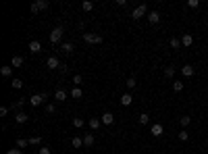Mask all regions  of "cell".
Returning a JSON list of instances; mask_svg holds the SVG:
<instances>
[{
	"label": "cell",
	"mask_w": 208,
	"mask_h": 154,
	"mask_svg": "<svg viewBox=\"0 0 208 154\" xmlns=\"http://www.w3.org/2000/svg\"><path fill=\"white\" fill-rule=\"evenodd\" d=\"M173 90L175 92H181V90H183V84H181V81H175V84H173Z\"/></svg>",
	"instance_id": "cell-36"
},
{
	"label": "cell",
	"mask_w": 208,
	"mask_h": 154,
	"mask_svg": "<svg viewBox=\"0 0 208 154\" xmlns=\"http://www.w3.org/2000/svg\"><path fill=\"white\" fill-rule=\"evenodd\" d=\"M0 73H2L4 77H11V73H13V67H11V65H7V67H2V69H0Z\"/></svg>",
	"instance_id": "cell-24"
},
{
	"label": "cell",
	"mask_w": 208,
	"mask_h": 154,
	"mask_svg": "<svg viewBox=\"0 0 208 154\" xmlns=\"http://www.w3.org/2000/svg\"><path fill=\"white\" fill-rule=\"evenodd\" d=\"M54 111H56V106H54V104H46V112H50V115H52Z\"/></svg>",
	"instance_id": "cell-39"
},
{
	"label": "cell",
	"mask_w": 208,
	"mask_h": 154,
	"mask_svg": "<svg viewBox=\"0 0 208 154\" xmlns=\"http://www.w3.org/2000/svg\"><path fill=\"white\" fill-rule=\"evenodd\" d=\"M71 144H73V148H81L83 146V138H73Z\"/></svg>",
	"instance_id": "cell-25"
},
{
	"label": "cell",
	"mask_w": 208,
	"mask_h": 154,
	"mask_svg": "<svg viewBox=\"0 0 208 154\" xmlns=\"http://www.w3.org/2000/svg\"><path fill=\"white\" fill-rule=\"evenodd\" d=\"M38 154H50V148L48 146H42L40 150H38Z\"/></svg>",
	"instance_id": "cell-38"
},
{
	"label": "cell",
	"mask_w": 208,
	"mask_h": 154,
	"mask_svg": "<svg viewBox=\"0 0 208 154\" xmlns=\"http://www.w3.org/2000/svg\"><path fill=\"white\" fill-rule=\"evenodd\" d=\"M48 0H38V2H35V7H38V11H46V8H48Z\"/></svg>",
	"instance_id": "cell-18"
},
{
	"label": "cell",
	"mask_w": 208,
	"mask_h": 154,
	"mask_svg": "<svg viewBox=\"0 0 208 154\" xmlns=\"http://www.w3.org/2000/svg\"><path fill=\"white\" fill-rule=\"evenodd\" d=\"M175 75V67H166L165 69V77H173Z\"/></svg>",
	"instance_id": "cell-34"
},
{
	"label": "cell",
	"mask_w": 208,
	"mask_h": 154,
	"mask_svg": "<svg viewBox=\"0 0 208 154\" xmlns=\"http://www.w3.org/2000/svg\"><path fill=\"white\" fill-rule=\"evenodd\" d=\"M135 85H138V81H135V77H129V79H127V88H129V90H133Z\"/></svg>",
	"instance_id": "cell-30"
},
{
	"label": "cell",
	"mask_w": 208,
	"mask_h": 154,
	"mask_svg": "<svg viewBox=\"0 0 208 154\" xmlns=\"http://www.w3.org/2000/svg\"><path fill=\"white\" fill-rule=\"evenodd\" d=\"M88 125H90L92 129H94V131H96V129H100V125H102V121L98 119V117H92V119L88 121Z\"/></svg>",
	"instance_id": "cell-12"
},
{
	"label": "cell",
	"mask_w": 208,
	"mask_h": 154,
	"mask_svg": "<svg viewBox=\"0 0 208 154\" xmlns=\"http://www.w3.org/2000/svg\"><path fill=\"white\" fill-rule=\"evenodd\" d=\"M179 123H181V127H187L189 123H192V117H187V115H183V117H179Z\"/></svg>",
	"instance_id": "cell-23"
},
{
	"label": "cell",
	"mask_w": 208,
	"mask_h": 154,
	"mask_svg": "<svg viewBox=\"0 0 208 154\" xmlns=\"http://www.w3.org/2000/svg\"><path fill=\"white\" fill-rule=\"evenodd\" d=\"M150 133H152L154 138H160V135H162V125H160V123H154V125L150 127Z\"/></svg>",
	"instance_id": "cell-7"
},
{
	"label": "cell",
	"mask_w": 208,
	"mask_h": 154,
	"mask_svg": "<svg viewBox=\"0 0 208 154\" xmlns=\"http://www.w3.org/2000/svg\"><path fill=\"white\" fill-rule=\"evenodd\" d=\"M54 98L61 100V102H62V100H67V92H65V90H56L54 92Z\"/></svg>",
	"instance_id": "cell-17"
},
{
	"label": "cell",
	"mask_w": 208,
	"mask_h": 154,
	"mask_svg": "<svg viewBox=\"0 0 208 154\" xmlns=\"http://www.w3.org/2000/svg\"><path fill=\"white\" fill-rule=\"evenodd\" d=\"M46 100H48L46 94H34V96L29 98V104H31V106H40L42 102H46Z\"/></svg>",
	"instance_id": "cell-2"
},
{
	"label": "cell",
	"mask_w": 208,
	"mask_h": 154,
	"mask_svg": "<svg viewBox=\"0 0 208 154\" xmlns=\"http://www.w3.org/2000/svg\"><path fill=\"white\" fill-rule=\"evenodd\" d=\"M71 96H73V98L75 100H79L83 96V92H81V88H73V90H71Z\"/></svg>",
	"instance_id": "cell-20"
},
{
	"label": "cell",
	"mask_w": 208,
	"mask_h": 154,
	"mask_svg": "<svg viewBox=\"0 0 208 154\" xmlns=\"http://www.w3.org/2000/svg\"><path fill=\"white\" fill-rule=\"evenodd\" d=\"M146 13H148V8H146V4H139V7H135V8H133L131 17H133V19H142V17H144Z\"/></svg>",
	"instance_id": "cell-3"
},
{
	"label": "cell",
	"mask_w": 208,
	"mask_h": 154,
	"mask_svg": "<svg viewBox=\"0 0 208 154\" xmlns=\"http://www.w3.org/2000/svg\"><path fill=\"white\" fill-rule=\"evenodd\" d=\"M40 50H42V44L38 42V40H31V42H29V52H34V54H38Z\"/></svg>",
	"instance_id": "cell-10"
},
{
	"label": "cell",
	"mask_w": 208,
	"mask_h": 154,
	"mask_svg": "<svg viewBox=\"0 0 208 154\" xmlns=\"http://www.w3.org/2000/svg\"><path fill=\"white\" fill-rule=\"evenodd\" d=\"M138 121H139V125H146V123H150V115H146V112H142L138 117Z\"/></svg>",
	"instance_id": "cell-19"
},
{
	"label": "cell",
	"mask_w": 208,
	"mask_h": 154,
	"mask_svg": "<svg viewBox=\"0 0 208 154\" xmlns=\"http://www.w3.org/2000/svg\"><path fill=\"white\" fill-rule=\"evenodd\" d=\"M179 46H181L179 38H171V48H175V50H177V48H179Z\"/></svg>",
	"instance_id": "cell-31"
},
{
	"label": "cell",
	"mask_w": 208,
	"mask_h": 154,
	"mask_svg": "<svg viewBox=\"0 0 208 154\" xmlns=\"http://www.w3.org/2000/svg\"><path fill=\"white\" fill-rule=\"evenodd\" d=\"M100 121H102V125H112L115 123V115L112 112H104L102 117H100Z\"/></svg>",
	"instance_id": "cell-5"
},
{
	"label": "cell",
	"mask_w": 208,
	"mask_h": 154,
	"mask_svg": "<svg viewBox=\"0 0 208 154\" xmlns=\"http://www.w3.org/2000/svg\"><path fill=\"white\" fill-rule=\"evenodd\" d=\"M181 73H183V75L185 77H192L196 73V69H194V65H183V67H181Z\"/></svg>",
	"instance_id": "cell-8"
},
{
	"label": "cell",
	"mask_w": 208,
	"mask_h": 154,
	"mask_svg": "<svg viewBox=\"0 0 208 154\" xmlns=\"http://www.w3.org/2000/svg\"><path fill=\"white\" fill-rule=\"evenodd\" d=\"M81 8H83V11H85V13H90L92 8H94V2H90V0H85V2H83V4H81Z\"/></svg>",
	"instance_id": "cell-26"
},
{
	"label": "cell",
	"mask_w": 208,
	"mask_h": 154,
	"mask_svg": "<svg viewBox=\"0 0 208 154\" xmlns=\"http://www.w3.org/2000/svg\"><path fill=\"white\" fill-rule=\"evenodd\" d=\"M62 52H65V54H71V52H73V44H71V42H65V44H62Z\"/></svg>",
	"instance_id": "cell-21"
},
{
	"label": "cell",
	"mask_w": 208,
	"mask_h": 154,
	"mask_svg": "<svg viewBox=\"0 0 208 154\" xmlns=\"http://www.w3.org/2000/svg\"><path fill=\"white\" fill-rule=\"evenodd\" d=\"M73 125H75V127H79V129H81V127L85 125V121H83L81 117H75V119H73Z\"/></svg>",
	"instance_id": "cell-27"
},
{
	"label": "cell",
	"mask_w": 208,
	"mask_h": 154,
	"mask_svg": "<svg viewBox=\"0 0 208 154\" xmlns=\"http://www.w3.org/2000/svg\"><path fill=\"white\" fill-rule=\"evenodd\" d=\"M83 40L88 44H100L102 42V35H96V34H83Z\"/></svg>",
	"instance_id": "cell-4"
},
{
	"label": "cell",
	"mask_w": 208,
	"mask_h": 154,
	"mask_svg": "<svg viewBox=\"0 0 208 154\" xmlns=\"http://www.w3.org/2000/svg\"><path fill=\"white\" fill-rule=\"evenodd\" d=\"M7 154H23V152H21L19 148H15V150H8V152H7Z\"/></svg>",
	"instance_id": "cell-41"
},
{
	"label": "cell",
	"mask_w": 208,
	"mask_h": 154,
	"mask_svg": "<svg viewBox=\"0 0 208 154\" xmlns=\"http://www.w3.org/2000/svg\"><path fill=\"white\" fill-rule=\"evenodd\" d=\"M131 102H133L131 94H123V96H121V104L123 106H131Z\"/></svg>",
	"instance_id": "cell-14"
},
{
	"label": "cell",
	"mask_w": 208,
	"mask_h": 154,
	"mask_svg": "<svg viewBox=\"0 0 208 154\" xmlns=\"http://www.w3.org/2000/svg\"><path fill=\"white\" fill-rule=\"evenodd\" d=\"M179 140L181 142H187V140H189V133H187L185 129H183V131H179Z\"/></svg>",
	"instance_id": "cell-33"
},
{
	"label": "cell",
	"mask_w": 208,
	"mask_h": 154,
	"mask_svg": "<svg viewBox=\"0 0 208 154\" xmlns=\"http://www.w3.org/2000/svg\"><path fill=\"white\" fill-rule=\"evenodd\" d=\"M73 84H75V88H79V84H81V75H73Z\"/></svg>",
	"instance_id": "cell-37"
},
{
	"label": "cell",
	"mask_w": 208,
	"mask_h": 154,
	"mask_svg": "<svg viewBox=\"0 0 208 154\" xmlns=\"http://www.w3.org/2000/svg\"><path fill=\"white\" fill-rule=\"evenodd\" d=\"M38 144H42V138H40V135H35V138H29V146H38Z\"/></svg>",
	"instance_id": "cell-29"
},
{
	"label": "cell",
	"mask_w": 208,
	"mask_h": 154,
	"mask_svg": "<svg viewBox=\"0 0 208 154\" xmlns=\"http://www.w3.org/2000/svg\"><path fill=\"white\" fill-rule=\"evenodd\" d=\"M148 21L152 23V25H156V23L160 21V13H156V11H152V13H148Z\"/></svg>",
	"instance_id": "cell-13"
},
{
	"label": "cell",
	"mask_w": 208,
	"mask_h": 154,
	"mask_svg": "<svg viewBox=\"0 0 208 154\" xmlns=\"http://www.w3.org/2000/svg\"><path fill=\"white\" fill-rule=\"evenodd\" d=\"M46 67H48V69H61V63H58L56 56H50L48 61H46Z\"/></svg>",
	"instance_id": "cell-6"
},
{
	"label": "cell",
	"mask_w": 208,
	"mask_h": 154,
	"mask_svg": "<svg viewBox=\"0 0 208 154\" xmlns=\"http://www.w3.org/2000/svg\"><path fill=\"white\" fill-rule=\"evenodd\" d=\"M62 34H65V31H62V27H54L52 31H50V42H52V44H58L62 40Z\"/></svg>",
	"instance_id": "cell-1"
},
{
	"label": "cell",
	"mask_w": 208,
	"mask_h": 154,
	"mask_svg": "<svg viewBox=\"0 0 208 154\" xmlns=\"http://www.w3.org/2000/svg\"><path fill=\"white\" fill-rule=\"evenodd\" d=\"M15 121H17V123H27L29 115H27V112H23V111H19L17 115H15Z\"/></svg>",
	"instance_id": "cell-9"
},
{
	"label": "cell",
	"mask_w": 208,
	"mask_h": 154,
	"mask_svg": "<svg viewBox=\"0 0 208 154\" xmlns=\"http://www.w3.org/2000/svg\"><path fill=\"white\" fill-rule=\"evenodd\" d=\"M187 7L189 8H198L200 7V0H187Z\"/></svg>",
	"instance_id": "cell-32"
},
{
	"label": "cell",
	"mask_w": 208,
	"mask_h": 154,
	"mask_svg": "<svg viewBox=\"0 0 208 154\" xmlns=\"http://www.w3.org/2000/svg\"><path fill=\"white\" fill-rule=\"evenodd\" d=\"M21 65H23V56H13V63H11V67H21Z\"/></svg>",
	"instance_id": "cell-22"
},
{
	"label": "cell",
	"mask_w": 208,
	"mask_h": 154,
	"mask_svg": "<svg viewBox=\"0 0 208 154\" xmlns=\"http://www.w3.org/2000/svg\"><path fill=\"white\" fill-rule=\"evenodd\" d=\"M62 73V75H65V73H67V71H69V67H67V65H61V69H58Z\"/></svg>",
	"instance_id": "cell-40"
},
{
	"label": "cell",
	"mask_w": 208,
	"mask_h": 154,
	"mask_svg": "<svg viewBox=\"0 0 208 154\" xmlns=\"http://www.w3.org/2000/svg\"><path fill=\"white\" fill-rule=\"evenodd\" d=\"M13 88L15 90H21V88H23V81H21V79H13Z\"/></svg>",
	"instance_id": "cell-35"
},
{
	"label": "cell",
	"mask_w": 208,
	"mask_h": 154,
	"mask_svg": "<svg viewBox=\"0 0 208 154\" xmlns=\"http://www.w3.org/2000/svg\"><path fill=\"white\" fill-rule=\"evenodd\" d=\"M192 44H194V38H192L189 34H185L183 38H181V46H185L187 48V46H192Z\"/></svg>",
	"instance_id": "cell-15"
},
{
	"label": "cell",
	"mask_w": 208,
	"mask_h": 154,
	"mask_svg": "<svg viewBox=\"0 0 208 154\" xmlns=\"http://www.w3.org/2000/svg\"><path fill=\"white\" fill-rule=\"evenodd\" d=\"M83 146H94V133H88V135H85V138H83Z\"/></svg>",
	"instance_id": "cell-16"
},
{
	"label": "cell",
	"mask_w": 208,
	"mask_h": 154,
	"mask_svg": "<svg viewBox=\"0 0 208 154\" xmlns=\"http://www.w3.org/2000/svg\"><path fill=\"white\" fill-rule=\"evenodd\" d=\"M27 146H29V140H25V138L17 140V148H27Z\"/></svg>",
	"instance_id": "cell-28"
},
{
	"label": "cell",
	"mask_w": 208,
	"mask_h": 154,
	"mask_svg": "<svg viewBox=\"0 0 208 154\" xmlns=\"http://www.w3.org/2000/svg\"><path fill=\"white\" fill-rule=\"evenodd\" d=\"M25 102H29V100H27V98H19V100H17V102H13V104H11V108L19 112L21 108H23V104H25Z\"/></svg>",
	"instance_id": "cell-11"
}]
</instances>
